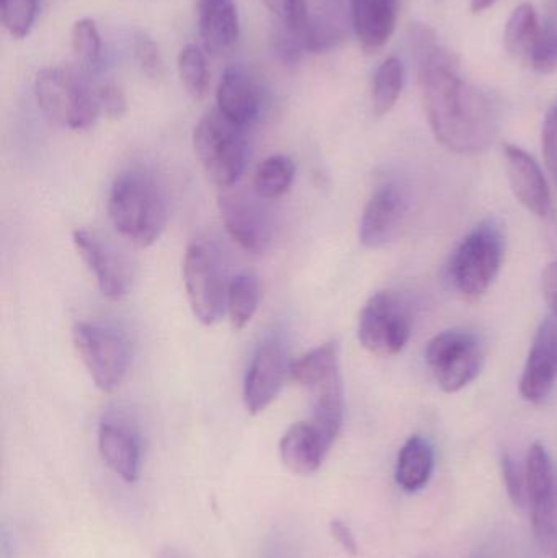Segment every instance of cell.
<instances>
[{"label": "cell", "mask_w": 557, "mask_h": 558, "mask_svg": "<svg viewBox=\"0 0 557 558\" xmlns=\"http://www.w3.org/2000/svg\"><path fill=\"white\" fill-rule=\"evenodd\" d=\"M412 58L432 133L451 153L480 154L499 133V111L493 98L461 74L460 61L448 51L431 26L409 28Z\"/></svg>", "instance_id": "1"}, {"label": "cell", "mask_w": 557, "mask_h": 558, "mask_svg": "<svg viewBox=\"0 0 557 558\" xmlns=\"http://www.w3.org/2000/svg\"><path fill=\"white\" fill-rule=\"evenodd\" d=\"M108 216L124 239L147 247L166 229L169 219L166 193L146 170H128L111 186Z\"/></svg>", "instance_id": "2"}, {"label": "cell", "mask_w": 557, "mask_h": 558, "mask_svg": "<svg viewBox=\"0 0 557 558\" xmlns=\"http://www.w3.org/2000/svg\"><path fill=\"white\" fill-rule=\"evenodd\" d=\"M290 374L294 383L304 387L313 400L311 422L334 445L342 429L346 412L339 348L334 341L314 348L291 364Z\"/></svg>", "instance_id": "3"}, {"label": "cell", "mask_w": 557, "mask_h": 558, "mask_svg": "<svg viewBox=\"0 0 557 558\" xmlns=\"http://www.w3.org/2000/svg\"><path fill=\"white\" fill-rule=\"evenodd\" d=\"M35 95L43 113L69 130H88L101 113L97 90L77 72L62 65L38 72Z\"/></svg>", "instance_id": "4"}, {"label": "cell", "mask_w": 557, "mask_h": 558, "mask_svg": "<svg viewBox=\"0 0 557 558\" xmlns=\"http://www.w3.org/2000/svg\"><path fill=\"white\" fill-rule=\"evenodd\" d=\"M193 146L206 175L219 189H231L247 166L245 128L229 121L218 110L208 111L196 124Z\"/></svg>", "instance_id": "5"}, {"label": "cell", "mask_w": 557, "mask_h": 558, "mask_svg": "<svg viewBox=\"0 0 557 558\" xmlns=\"http://www.w3.org/2000/svg\"><path fill=\"white\" fill-rule=\"evenodd\" d=\"M504 260V234L494 219L480 222L450 262V279L455 289L468 301H477L489 291Z\"/></svg>", "instance_id": "6"}, {"label": "cell", "mask_w": 557, "mask_h": 558, "mask_svg": "<svg viewBox=\"0 0 557 558\" xmlns=\"http://www.w3.org/2000/svg\"><path fill=\"white\" fill-rule=\"evenodd\" d=\"M75 350L95 386L104 392H113L121 386L131 363L126 338L107 325L81 322L72 330Z\"/></svg>", "instance_id": "7"}, {"label": "cell", "mask_w": 557, "mask_h": 558, "mask_svg": "<svg viewBox=\"0 0 557 558\" xmlns=\"http://www.w3.org/2000/svg\"><path fill=\"white\" fill-rule=\"evenodd\" d=\"M183 281L193 315L203 325L219 322L228 305L225 268L215 247L195 241L189 245L183 260Z\"/></svg>", "instance_id": "8"}, {"label": "cell", "mask_w": 557, "mask_h": 558, "mask_svg": "<svg viewBox=\"0 0 557 558\" xmlns=\"http://www.w3.org/2000/svg\"><path fill=\"white\" fill-rule=\"evenodd\" d=\"M411 335V312L398 294L382 291L370 298L359 322V340L366 351L379 357L396 356Z\"/></svg>", "instance_id": "9"}, {"label": "cell", "mask_w": 557, "mask_h": 558, "mask_svg": "<svg viewBox=\"0 0 557 558\" xmlns=\"http://www.w3.org/2000/svg\"><path fill=\"white\" fill-rule=\"evenodd\" d=\"M428 367L444 392L455 393L480 376L484 348L468 330H448L437 335L425 351Z\"/></svg>", "instance_id": "10"}, {"label": "cell", "mask_w": 557, "mask_h": 558, "mask_svg": "<svg viewBox=\"0 0 557 558\" xmlns=\"http://www.w3.org/2000/svg\"><path fill=\"white\" fill-rule=\"evenodd\" d=\"M412 196L408 183L389 180L373 192L363 209L360 242L366 248L391 244L404 228L411 211Z\"/></svg>", "instance_id": "11"}, {"label": "cell", "mask_w": 557, "mask_h": 558, "mask_svg": "<svg viewBox=\"0 0 557 558\" xmlns=\"http://www.w3.org/2000/svg\"><path fill=\"white\" fill-rule=\"evenodd\" d=\"M262 196L245 190L226 189L219 198V211L226 231L244 251L264 254L274 241V225Z\"/></svg>", "instance_id": "12"}, {"label": "cell", "mask_w": 557, "mask_h": 558, "mask_svg": "<svg viewBox=\"0 0 557 558\" xmlns=\"http://www.w3.org/2000/svg\"><path fill=\"white\" fill-rule=\"evenodd\" d=\"M72 239L82 262L94 274L101 294L111 301L126 298L133 286V267L130 260L110 242L87 229H77Z\"/></svg>", "instance_id": "13"}, {"label": "cell", "mask_w": 557, "mask_h": 558, "mask_svg": "<svg viewBox=\"0 0 557 558\" xmlns=\"http://www.w3.org/2000/svg\"><path fill=\"white\" fill-rule=\"evenodd\" d=\"M290 367L281 338H268L258 347L244 380V402L249 413L258 415L274 403L283 389Z\"/></svg>", "instance_id": "14"}, {"label": "cell", "mask_w": 557, "mask_h": 558, "mask_svg": "<svg viewBox=\"0 0 557 558\" xmlns=\"http://www.w3.org/2000/svg\"><path fill=\"white\" fill-rule=\"evenodd\" d=\"M557 384V320L540 325L520 380V396L530 403H542Z\"/></svg>", "instance_id": "15"}, {"label": "cell", "mask_w": 557, "mask_h": 558, "mask_svg": "<svg viewBox=\"0 0 557 558\" xmlns=\"http://www.w3.org/2000/svg\"><path fill=\"white\" fill-rule=\"evenodd\" d=\"M507 173L516 198L538 218H549L553 213L552 190L543 175L542 167L522 147L506 144Z\"/></svg>", "instance_id": "16"}, {"label": "cell", "mask_w": 557, "mask_h": 558, "mask_svg": "<svg viewBox=\"0 0 557 558\" xmlns=\"http://www.w3.org/2000/svg\"><path fill=\"white\" fill-rule=\"evenodd\" d=\"M216 110L247 130L261 118L264 94L258 82L242 68L226 69L216 90Z\"/></svg>", "instance_id": "17"}, {"label": "cell", "mask_w": 557, "mask_h": 558, "mask_svg": "<svg viewBox=\"0 0 557 558\" xmlns=\"http://www.w3.org/2000/svg\"><path fill=\"white\" fill-rule=\"evenodd\" d=\"M198 33L206 51L215 56L228 54L241 36L235 0H198Z\"/></svg>", "instance_id": "18"}, {"label": "cell", "mask_w": 557, "mask_h": 558, "mask_svg": "<svg viewBox=\"0 0 557 558\" xmlns=\"http://www.w3.org/2000/svg\"><path fill=\"white\" fill-rule=\"evenodd\" d=\"M330 448L332 445L313 422L296 423L281 438L280 458L293 474L311 475L323 465Z\"/></svg>", "instance_id": "19"}, {"label": "cell", "mask_w": 557, "mask_h": 558, "mask_svg": "<svg viewBox=\"0 0 557 558\" xmlns=\"http://www.w3.org/2000/svg\"><path fill=\"white\" fill-rule=\"evenodd\" d=\"M399 0H352L356 38L366 51L383 48L398 23Z\"/></svg>", "instance_id": "20"}, {"label": "cell", "mask_w": 557, "mask_h": 558, "mask_svg": "<svg viewBox=\"0 0 557 558\" xmlns=\"http://www.w3.org/2000/svg\"><path fill=\"white\" fill-rule=\"evenodd\" d=\"M98 449L101 459L118 477L128 484L137 481L141 464L140 441L130 428L108 420L101 423L98 428Z\"/></svg>", "instance_id": "21"}, {"label": "cell", "mask_w": 557, "mask_h": 558, "mask_svg": "<svg viewBox=\"0 0 557 558\" xmlns=\"http://www.w3.org/2000/svg\"><path fill=\"white\" fill-rule=\"evenodd\" d=\"M536 544L548 558H557V477L529 488Z\"/></svg>", "instance_id": "22"}, {"label": "cell", "mask_w": 557, "mask_h": 558, "mask_svg": "<svg viewBox=\"0 0 557 558\" xmlns=\"http://www.w3.org/2000/svg\"><path fill=\"white\" fill-rule=\"evenodd\" d=\"M434 448L422 436H412L402 446L396 465V482L402 490L415 494L431 481L434 472Z\"/></svg>", "instance_id": "23"}, {"label": "cell", "mask_w": 557, "mask_h": 558, "mask_svg": "<svg viewBox=\"0 0 557 558\" xmlns=\"http://www.w3.org/2000/svg\"><path fill=\"white\" fill-rule=\"evenodd\" d=\"M542 28L535 7L532 3H520L510 15L504 32V46L507 52L516 61L529 64L533 48L542 35Z\"/></svg>", "instance_id": "24"}, {"label": "cell", "mask_w": 557, "mask_h": 558, "mask_svg": "<svg viewBox=\"0 0 557 558\" xmlns=\"http://www.w3.org/2000/svg\"><path fill=\"white\" fill-rule=\"evenodd\" d=\"M405 69L401 59H385L373 75L372 107L376 117H385L398 104L404 88Z\"/></svg>", "instance_id": "25"}, {"label": "cell", "mask_w": 557, "mask_h": 558, "mask_svg": "<svg viewBox=\"0 0 557 558\" xmlns=\"http://www.w3.org/2000/svg\"><path fill=\"white\" fill-rule=\"evenodd\" d=\"M261 281L255 275L241 274L231 279L228 288V312L234 330H242L251 324L261 304Z\"/></svg>", "instance_id": "26"}, {"label": "cell", "mask_w": 557, "mask_h": 558, "mask_svg": "<svg viewBox=\"0 0 557 558\" xmlns=\"http://www.w3.org/2000/svg\"><path fill=\"white\" fill-rule=\"evenodd\" d=\"M296 166L287 156H271L257 167L254 192L264 199H277L293 185Z\"/></svg>", "instance_id": "27"}, {"label": "cell", "mask_w": 557, "mask_h": 558, "mask_svg": "<svg viewBox=\"0 0 557 558\" xmlns=\"http://www.w3.org/2000/svg\"><path fill=\"white\" fill-rule=\"evenodd\" d=\"M180 81L190 97L202 100L208 94L209 69L205 52L196 45L183 46L177 59Z\"/></svg>", "instance_id": "28"}, {"label": "cell", "mask_w": 557, "mask_h": 558, "mask_svg": "<svg viewBox=\"0 0 557 558\" xmlns=\"http://www.w3.org/2000/svg\"><path fill=\"white\" fill-rule=\"evenodd\" d=\"M71 46L82 71L97 72L101 68V36L92 19H81L71 32Z\"/></svg>", "instance_id": "29"}, {"label": "cell", "mask_w": 557, "mask_h": 558, "mask_svg": "<svg viewBox=\"0 0 557 558\" xmlns=\"http://www.w3.org/2000/svg\"><path fill=\"white\" fill-rule=\"evenodd\" d=\"M36 15L38 0H0V20L12 38H26L32 33Z\"/></svg>", "instance_id": "30"}, {"label": "cell", "mask_w": 557, "mask_h": 558, "mask_svg": "<svg viewBox=\"0 0 557 558\" xmlns=\"http://www.w3.org/2000/svg\"><path fill=\"white\" fill-rule=\"evenodd\" d=\"M303 48L310 52H326L336 48L343 39V29L330 20H307L304 28L298 29Z\"/></svg>", "instance_id": "31"}, {"label": "cell", "mask_w": 557, "mask_h": 558, "mask_svg": "<svg viewBox=\"0 0 557 558\" xmlns=\"http://www.w3.org/2000/svg\"><path fill=\"white\" fill-rule=\"evenodd\" d=\"M529 64L540 74H552L557 69V26L542 28L538 41L530 56Z\"/></svg>", "instance_id": "32"}, {"label": "cell", "mask_w": 557, "mask_h": 558, "mask_svg": "<svg viewBox=\"0 0 557 558\" xmlns=\"http://www.w3.org/2000/svg\"><path fill=\"white\" fill-rule=\"evenodd\" d=\"M502 474L512 504L519 508L529 507V485H526L525 468H520V465L507 454L502 458Z\"/></svg>", "instance_id": "33"}, {"label": "cell", "mask_w": 557, "mask_h": 558, "mask_svg": "<svg viewBox=\"0 0 557 558\" xmlns=\"http://www.w3.org/2000/svg\"><path fill=\"white\" fill-rule=\"evenodd\" d=\"M262 2L287 28L294 32L304 28L310 20L306 0H262Z\"/></svg>", "instance_id": "34"}, {"label": "cell", "mask_w": 557, "mask_h": 558, "mask_svg": "<svg viewBox=\"0 0 557 558\" xmlns=\"http://www.w3.org/2000/svg\"><path fill=\"white\" fill-rule=\"evenodd\" d=\"M134 58L141 71L150 78H157L162 75V56L156 43L146 35H140L134 41Z\"/></svg>", "instance_id": "35"}, {"label": "cell", "mask_w": 557, "mask_h": 558, "mask_svg": "<svg viewBox=\"0 0 557 558\" xmlns=\"http://www.w3.org/2000/svg\"><path fill=\"white\" fill-rule=\"evenodd\" d=\"M543 153L546 167L557 183V98L546 113L543 124Z\"/></svg>", "instance_id": "36"}, {"label": "cell", "mask_w": 557, "mask_h": 558, "mask_svg": "<svg viewBox=\"0 0 557 558\" xmlns=\"http://www.w3.org/2000/svg\"><path fill=\"white\" fill-rule=\"evenodd\" d=\"M101 111L110 118H120L126 110L123 92L114 84H105L97 88Z\"/></svg>", "instance_id": "37"}, {"label": "cell", "mask_w": 557, "mask_h": 558, "mask_svg": "<svg viewBox=\"0 0 557 558\" xmlns=\"http://www.w3.org/2000/svg\"><path fill=\"white\" fill-rule=\"evenodd\" d=\"M330 533H332L334 539L337 541L339 546H342L347 554L353 557L359 554V544H356L355 536H353L349 524L343 523L342 520H334L330 523Z\"/></svg>", "instance_id": "38"}, {"label": "cell", "mask_w": 557, "mask_h": 558, "mask_svg": "<svg viewBox=\"0 0 557 558\" xmlns=\"http://www.w3.org/2000/svg\"><path fill=\"white\" fill-rule=\"evenodd\" d=\"M543 295L553 317L557 320V260L549 264L543 274Z\"/></svg>", "instance_id": "39"}, {"label": "cell", "mask_w": 557, "mask_h": 558, "mask_svg": "<svg viewBox=\"0 0 557 558\" xmlns=\"http://www.w3.org/2000/svg\"><path fill=\"white\" fill-rule=\"evenodd\" d=\"M497 0H471V10L474 13L484 12V10L491 9Z\"/></svg>", "instance_id": "40"}, {"label": "cell", "mask_w": 557, "mask_h": 558, "mask_svg": "<svg viewBox=\"0 0 557 558\" xmlns=\"http://www.w3.org/2000/svg\"><path fill=\"white\" fill-rule=\"evenodd\" d=\"M154 558H186L179 550L173 549V547H166V549H160L159 553L154 556Z\"/></svg>", "instance_id": "41"}, {"label": "cell", "mask_w": 557, "mask_h": 558, "mask_svg": "<svg viewBox=\"0 0 557 558\" xmlns=\"http://www.w3.org/2000/svg\"><path fill=\"white\" fill-rule=\"evenodd\" d=\"M268 558H287L284 556V550L281 547H271L270 554H268Z\"/></svg>", "instance_id": "42"}]
</instances>
